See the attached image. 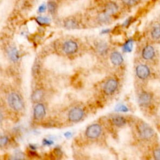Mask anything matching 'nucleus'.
<instances>
[{
  "mask_svg": "<svg viewBox=\"0 0 160 160\" xmlns=\"http://www.w3.org/2000/svg\"><path fill=\"white\" fill-rule=\"evenodd\" d=\"M46 9V6H45L44 4H42V5H41V6L39 7L38 11H39V12H43L44 11H45Z\"/></svg>",
  "mask_w": 160,
  "mask_h": 160,
  "instance_id": "393cba45",
  "label": "nucleus"
},
{
  "mask_svg": "<svg viewBox=\"0 0 160 160\" xmlns=\"http://www.w3.org/2000/svg\"><path fill=\"white\" fill-rule=\"evenodd\" d=\"M152 155L154 159L160 160V145L155 143V146L152 150Z\"/></svg>",
  "mask_w": 160,
  "mask_h": 160,
  "instance_id": "f3484780",
  "label": "nucleus"
},
{
  "mask_svg": "<svg viewBox=\"0 0 160 160\" xmlns=\"http://www.w3.org/2000/svg\"><path fill=\"white\" fill-rule=\"evenodd\" d=\"M122 2L128 6H133L136 5L139 2V0H122Z\"/></svg>",
  "mask_w": 160,
  "mask_h": 160,
  "instance_id": "4be33fe9",
  "label": "nucleus"
},
{
  "mask_svg": "<svg viewBox=\"0 0 160 160\" xmlns=\"http://www.w3.org/2000/svg\"><path fill=\"white\" fill-rule=\"evenodd\" d=\"M43 143L45 145H51V144H52V141H49V140H48V139H44L43 140Z\"/></svg>",
  "mask_w": 160,
  "mask_h": 160,
  "instance_id": "a878e982",
  "label": "nucleus"
},
{
  "mask_svg": "<svg viewBox=\"0 0 160 160\" xmlns=\"http://www.w3.org/2000/svg\"><path fill=\"white\" fill-rule=\"evenodd\" d=\"M43 96H44V92L42 90L39 89H36L33 92V93L31 95V100L34 102H38L42 99Z\"/></svg>",
  "mask_w": 160,
  "mask_h": 160,
  "instance_id": "2eb2a0df",
  "label": "nucleus"
},
{
  "mask_svg": "<svg viewBox=\"0 0 160 160\" xmlns=\"http://www.w3.org/2000/svg\"><path fill=\"white\" fill-rule=\"evenodd\" d=\"M157 99L156 94L149 90H143L140 92L138 96V102L139 106L147 108L151 107L153 105V102L156 101Z\"/></svg>",
  "mask_w": 160,
  "mask_h": 160,
  "instance_id": "7ed1b4c3",
  "label": "nucleus"
},
{
  "mask_svg": "<svg viewBox=\"0 0 160 160\" xmlns=\"http://www.w3.org/2000/svg\"><path fill=\"white\" fill-rule=\"evenodd\" d=\"M84 116L82 109L79 107H75L71 109L68 113V119L71 122H77L81 121Z\"/></svg>",
  "mask_w": 160,
  "mask_h": 160,
  "instance_id": "0eeeda50",
  "label": "nucleus"
},
{
  "mask_svg": "<svg viewBox=\"0 0 160 160\" xmlns=\"http://www.w3.org/2000/svg\"><path fill=\"white\" fill-rule=\"evenodd\" d=\"M46 115V109L42 103L38 102L34 108L33 116L34 118L37 120L42 119Z\"/></svg>",
  "mask_w": 160,
  "mask_h": 160,
  "instance_id": "9d476101",
  "label": "nucleus"
},
{
  "mask_svg": "<svg viewBox=\"0 0 160 160\" xmlns=\"http://www.w3.org/2000/svg\"><path fill=\"white\" fill-rule=\"evenodd\" d=\"M102 128L99 124H92L86 128L85 135L89 139H96L100 136Z\"/></svg>",
  "mask_w": 160,
  "mask_h": 160,
  "instance_id": "423d86ee",
  "label": "nucleus"
},
{
  "mask_svg": "<svg viewBox=\"0 0 160 160\" xmlns=\"http://www.w3.org/2000/svg\"><path fill=\"white\" fill-rule=\"evenodd\" d=\"M9 58L12 61H16L18 59V51L14 48H11L9 50Z\"/></svg>",
  "mask_w": 160,
  "mask_h": 160,
  "instance_id": "a211bd4d",
  "label": "nucleus"
},
{
  "mask_svg": "<svg viewBox=\"0 0 160 160\" xmlns=\"http://www.w3.org/2000/svg\"><path fill=\"white\" fill-rule=\"evenodd\" d=\"M36 22L40 24V25H45L48 24L50 22V19L47 17H43V16H38L36 18Z\"/></svg>",
  "mask_w": 160,
  "mask_h": 160,
  "instance_id": "6ab92c4d",
  "label": "nucleus"
},
{
  "mask_svg": "<svg viewBox=\"0 0 160 160\" xmlns=\"http://www.w3.org/2000/svg\"><path fill=\"white\" fill-rule=\"evenodd\" d=\"M97 49L99 52V53H104L105 51H107V45L104 42H100L97 46Z\"/></svg>",
  "mask_w": 160,
  "mask_h": 160,
  "instance_id": "aec40b11",
  "label": "nucleus"
},
{
  "mask_svg": "<svg viewBox=\"0 0 160 160\" xmlns=\"http://www.w3.org/2000/svg\"><path fill=\"white\" fill-rule=\"evenodd\" d=\"M109 15L108 14H107L106 12H105L99 15V21H101V22H107L109 20Z\"/></svg>",
  "mask_w": 160,
  "mask_h": 160,
  "instance_id": "5701e85b",
  "label": "nucleus"
},
{
  "mask_svg": "<svg viewBox=\"0 0 160 160\" xmlns=\"http://www.w3.org/2000/svg\"><path fill=\"white\" fill-rule=\"evenodd\" d=\"M110 60L114 66H119L123 62V57L118 51H113L110 55Z\"/></svg>",
  "mask_w": 160,
  "mask_h": 160,
  "instance_id": "f8f14e48",
  "label": "nucleus"
},
{
  "mask_svg": "<svg viewBox=\"0 0 160 160\" xmlns=\"http://www.w3.org/2000/svg\"><path fill=\"white\" fill-rule=\"evenodd\" d=\"M142 59L151 64L158 66L159 62V53L156 48L152 44L144 45L141 52Z\"/></svg>",
  "mask_w": 160,
  "mask_h": 160,
  "instance_id": "f03ea898",
  "label": "nucleus"
},
{
  "mask_svg": "<svg viewBox=\"0 0 160 160\" xmlns=\"http://www.w3.org/2000/svg\"><path fill=\"white\" fill-rule=\"evenodd\" d=\"M157 128H158V129H159V131H160V124H159V125H158L157 126Z\"/></svg>",
  "mask_w": 160,
  "mask_h": 160,
  "instance_id": "c85d7f7f",
  "label": "nucleus"
},
{
  "mask_svg": "<svg viewBox=\"0 0 160 160\" xmlns=\"http://www.w3.org/2000/svg\"><path fill=\"white\" fill-rule=\"evenodd\" d=\"M150 38L153 42L158 43L160 41V24H156L150 29Z\"/></svg>",
  "mask_w": 160,
  "mask_h": 160,
  "instance_id": "9b49d317",
  "label": "nucleus"
},
{
  "mask_svg": "<svg viewBox=\"0 0 160 160\" xmlns=\"http://www.w3.org/2000/svg\"><path fill=\"white\" fill-rule=\"evenodd\" d=\"M112 122L118 127H122L126 124V119L122 116H116L112 118Z\"/></svg>",
  "mask_w": 160,
  "mask_h": 160,
  "instance_id": "4468645a",
  "label": "nucleus"
},
{
  "mask_svg": "<svg viewBox=\"0 0 160 160\" xmlns=\"http://www.w3.org/2000/svg\"><path fill=\"white\" fill-rule=\"evenodd\" d=\"M138 134L141 140L147 142L157 141V134L153 128L148 123L139 121L136 125Z\"/></svg>",
  "mask_w": 160,
  "mask_h": 160,
  "instance_id": "f257e3e1",
  "label": "nucleus"
},
{
  "mask_svg": "<svg viewBox=\"0 0 160 160\" xmlns=\"http://www.w3.org/2000/svg\"><path fill=\"white\" fill-rule=\"evenodd\" d=\"M56 8H57V5L54 2L50 1V2H48V8L51 13H54L55 12L56 9Z\"/></svg>",
  "mask_w": 160,
  "mask_h": 160,
  "instance_id": "412c9836",
  "label": "nucleus"
},
{
  "mask_svg": "<svg viewBox=\"0 0 160 160\" xmlns=\"http://www.w3.org/2000/svg\"><path fill=\"white\" fill-rule=\"evenodd\" d=\"M135 73L137 78L141 81H145L152 78V76H156V74H153L152 70L150 66L146 64H139L135 68Z\"/></svg>",
  "mask_w": 160,
  "mask_h": 160,
  "instance_id": "20e7f679",
  "label": "nucleus"
},
{
  "mask_svg": "<svg viewBox=\"0 0 160 160\" xmlns=\"http://www.w3.org/2000/svg\"><path fill=\"white\" fill-rule=\"evenodd\" d=\"M118 87V82L115 79L111 78L108 79L104 84L103 91L107 95H109L115 92Z\"/></svg>",
  "mask_w": 160,
  "mask_h": 160,
  "instance_id": "1a4fd4ad",
  "label": "nucleus"
},
{
  "mask_svg": "<svg viewBox=\"0 0 160 160\" xmlns=\"http://www.w3.org/2000/svg\"><path fill=\"white\" fill-rule=\"evenodd\" d=\"M118 6L114 2H108L105 6V12L108 14L109 15L114 14L118 11Z\"/></svg>",
  "mask_w": 160,
  "mask_h": 160,
  "instance_id": "ddd939ff",
  "label": "nucleus"
},
{
  "mask_svg": "<svg viewBox=\"0 0 160 160\" xmlns=\"http://www.w3.org/2000/svg\"><path fill=\"white\" fill-rule=\"evenodd\" d=\"M62 49L66 54H72L78 51V45L75 41L72 40H68L63 43Z\"/></svg>",
  "mask_w": 160,
  "mask_h": 160,
  "instance_id": "6e6552de",
  "label": "nucleus"
},
{
  "mask_svg": "<svg viewBox=\"0 0 160 160\" xmlns=\"http://www.w3.org/2000/svg\"><path fill=\"white\" fill-rule=\"evenodd\" d=\"M8 138L6 136H1V139H0V145L1 147L6 145V144L8 143Z\"/></svg>",
  "mask_w": 160,
  "mask_h": 160,
  "instance_id": "b1692460",
  "label": "nucleus"
},
{
  "mask_svg": "<svg viewBox=\"0 0 160 160\" xmlns=\"http://www.w3.org/2000/svg\"><path fill=\"white\" fill-rule=\"evenodd\" d=\"M71 133L70 132H66L65 134H64V136H66V137H70L71 136Z\"/></svg>",
  "mask_w": 160,
  "mask_h": 160,
  "instance_id": "cd10ccee",
  "label": "nucleus"
},
{
  "mask_svg": "<svg viewBox=\"0 0 160 160\" xmlns=\"http://www.w3.org/2000/svg\"><path fill=\"white\" fill-rule=\"evenodd\" d=\"M125 109H126V108L123 105H120L116 108L117 111H124Z\"/></svg>",
  "mask_w": 160,
  "mask_h": 160,
  "instance_id": "bb28decb",
  "label": "nucleus"
},
{
  "mask_svg": "<svg viewBox=\"0 0 160 160\" xmlns=\"http://www.w3.org/2000/svg\"><path fill=\"white\" fill-rule=\"evenodd\" d=\"M9 106L16 111H19L24 108V102L21 96L15 92H10L7 98Z\"/></svg>",
  "mask_w": 160,
  "mask_h": 160,
  "instance_id": "39448f33",
  "label": "nucleus"
},
{
  "mask_svg": "<svg viewBox=\"0 0 160 160\" xmlns=\"http://www.w3.org/2000/svg\"><path fill=\"white\" fill-rule=\"evenodd\" d=\"M78 26V22L74 19H68L64 22V27L67 29H75L77 28Z\"/></svg>",
  "mask_w": 160,
  "mask_h": 160,
  "instance_id": "dca6fc26",
  "label": "nucleus"
}]
</instances>
